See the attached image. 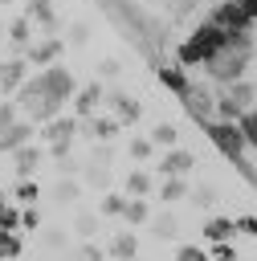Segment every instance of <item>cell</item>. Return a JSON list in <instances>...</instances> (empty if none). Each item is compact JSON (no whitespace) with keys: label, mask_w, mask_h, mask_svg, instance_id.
Masks as SVG:
<instances>
[{"label":"cell","mask_w":257,"mask_h":261,"mask_svg":"<svg viewBox=\"0 0 257 261\" xmlns=\"http://www.w3.org/2000/svg\"><path fill=\"white\" fill-rule=\"evenodd\" d=\"M73 94H78L73 73L53 61V65H45L41 73L24 77L12 102L20 106V114H24L29 122H49V118H57V114L65 110V102H73Z\"/></svg>","instance_id":"cell-1"},{"label":"cell","mask_w":257,"mask_h":261,"mask_svg":"<svg viewBox=\"0 0 257 261\" xmlns=\"http://www.w3.org/2000/svg\"><path fill=\"white\" fill-rule=\"evenodd\" d=\"M249 65H253V33H237V37H228V41L204 61V69H208V77H212L216 86L241 82Z\"/></svg>","instance_id":"cell-2"},{"label":"cell","mask_w":257,"mask_h":261,"mask_svg":"<svg viewBox=\"0 0 257 261\" xmlns=\"http://www.w3.org/2000/svg\"><path fill=\"white\" fill-rule=\"evenodd\" d=\"M204 130H208V139L216 143V151H220V155H228V163L245 175V184H249V188H257V171H253V163L245 159V151H249V147H245L241 126H237V122H224V118H208V122H204Z\"/></svg>","instance_id":"cell-3"},{"label":"cell","mask_w":257,"mask_h":261,"mask_svg":"<svg viewBox=\"0 0 257 261\" xmlns=\"http://www.w3.org/2000/svg\"><path fill=\"white\" fill-rule=\"evenodd\" d=\"M224 41H228V33H224V29H216L212 20H200V24L179 41L175 57H179V65H184V69H188V65H204V61H208Z\"/></svg>","instance_id":"cell-4"},{"label":"cell","mask_w":257,"mask_h":261,"mask_svg":"<svg viewBox=\"0 0 257 261\" xmlns=\"http://www.w3.org/2000/svg\"><path fill=\"white\" fill-rule=\"evenodd\" d=\"M257 106V86L253 82H228V86H220V94H216V118H224V122H237L245 110H253Z\"/></svg>","instance_id":"cell-5"},{"label":"cell","mask_w":257,"mask_h":261,"mask_svg":"<svg viewBox=\"0 0 257 261\" xmlns=\"http://www.w3.org/2000/svg\"><path fill=\"white\" fill-rule=\"evenodd\" d=\"M179 102H184V110L204 126L208 118H216V90L212 86H204V82H188V90L179 94Z\"/></svg>","instance_id":"cell-6"},{"label":"cell","mask_w":257,"mask_h":261,"mask_svg":"<svg viewBox=\"0 0 257 261\" xmlns=\"http://www.w3.org/2000/svg\"><path fill=\"white\" fill-rule=\"evenodd\" d=\"M208 20H212L216 29H224L228 37H237V33H253V20L245 16V8H241L237 0H220V4L208 12Z\"/></svg>","instance_id":"cell-7"},{"label":"cell","mask_w":257,"mask_h":261,"mask_svg":"<svg viewBox=\"0 0 257 261\" xmlns=\"http://www.w3.org/2000/svg\"><path fill=\"white\" fill-rule=\"evenodd\" d=\"M61 53H65V41H61V37H41V41H33V45L24 49V61H29V65H53Z\"/></svg>","instance_id":"cell-8"},{"label":"cell","mask_w":257,"mask_h":261,"mask_svg":"<svg viewBox=\"0 0 257 261\" xmlns=\"http://www.w3.org/2000/svg\"><path fill=\"white\" fill-rule=\"evenodd\" d=\"M106 102V90H102V82H90V86H82L78 94H73V118H90V114H98V106Z\"/></svg>","instance_id":"cell-9"},{"label":"cell","mask_w":257,"mask_h":261,"mask_svg":"<svg viewBox=\"0 0 257 261\" xmlns=\"http://www.w3.org/2000/svg\"><path fill=\"white\" fill-rule=\"evenodd\" d=\"M192 167H196V155L188 147H167L163 159H159V179L163 175H188Z\"/></svg>","instance_id":"cell-10"},{"label":"cell","mask_w":257,"mask_h":261,"mask_svg":"<svg viewBox=\"0 0 257 261\" xmlns=\"http://www.w3.org/2000/svg\"><path fill=\"white\" fill-rule=\"evenodd\" d=\"M33 135H37V130H33V122H29V118H16L8 130H0V155L20 151L24 143H33Z\"/></svg>","instance_id":"cell-11"},{"label":"cell","mask_w":257,"mask_h":261,"mask_svg":"<svg viewBox=\"0 0 257 261\" xmlns=\"http://www.w3.org/2000/svg\"><path fill=\"white\" fill-rule=\"evenodd\" d=\"M24 77H29V61H24V57H8V61H0V94H16Z\"/></svg>","instance_id":"cell-12"},{"label":"cell","mask_w":257,"mask_h":261,"mask_svg":"<svg viewBox=\"0 0 257 261\" xmlns=\"http://www.w3.org/2000/svg\"><path fill=\"white\" fill-rule=\"evenodd\" d=\"M73 135H78V118H65V114H57V118H49L41 126L45 143H73Z\"/></svg>","instance_id":"cell-13"},{"label":"cell","mask_w":257,"mask_h":261,"mask_svg":"<svg viewBox=\"0 0 257 261\" xmlns=\"http://www.w3.org/2000/svg\"><path fill=\"white\" fill-rule=\"evenodd\" d=\"M41 159H45V151H41V147H33V143H24L20 151H12V167H16V175H20V179H33V171L41 167Z\"/></svg>","instance_id":"cell-14"},{"label":"cell","mask_w":257,"mask_h":261,"mask_svg":"<svg viewBox=\"0 0 257 261\" xmlns=\"http://www.w3.org/2000/svg\"><path fill=\"white\" fill-rule=\"evenodd\" d=\"M155 77H159V86H163V90H171L175 98H179V94L188 90V82H192L184 65H159V69H155Z\"/></svg>","instance_id":"cell-15"},{"label":"cell","mask_w":257,"mask_h":261,"mask_svg":"<svg viewBox=\"0 0 257 261\" xmlns=\"http://www.w3.org/2000/svg\"><path fill=\"white\" fill-rule=\"evenodd\" d=\"M118 126H122L118 118H106V114H90L82 135H90V139H98V143H110V139L118 135Z\"/></svg>","instance_id":"cell-16"},{"label":"cell","mask_w":257,"mask_h":261,"mask_svg":"<svg viewBox=\"0 0 257 261\" xmlns=\"http://www.w3.org/2000/svg\"><path fill=\"white\" fill-rule=\"evenodd\" d=\"M106 102L114 106V118L118 122H139V114H143V106L135 98H126V94H106Z\"/></svg>","instance_id":"cell-17"},{"label":"cell","mask_w":257,"mask_h":261,"mask_svg":"<svg viewBox=\"0 0 257 261\" xmlns=\"http://www.w3.org/2000/svg\"><path fill=\"white\" fill-rule=\"evenodd\" d=\"M200 232H204L212 245H216V241H233V237H237V220H228V216H212Z\"/></svg>","instance_id":"cell-18"},{"label":"cell","mask_w":257,"mask_h":261,"mask_svg":"<svg viewBox=\"0 0 257 261\" xmlns=\"http://www.w3.org/2000/svg\"><path fill=\"white\" fill-rule=\"evenodd\" d=\"M24 16H29L33 24L49 29V33L57 29V12H53V4H49V0H29V12H24Z\"/></svg>","instance_id":"cell-19"},{"label":"cell","mask_w":257,"mask_h":261,"mask_svg":"<svg viewBox=\"0 0 257 261\" xmlns=\"http://www.w3.org/2000/svg\"><path fill=\"white\" fill-rule=\"evenodd\" d=\"M4 33H8L12 49H29V45H33V20H29V16H16V20H12Z\"/></svg>","instance_id":"cell-20"},{"label":"cell","mask_w":257,"mask_h":261,"mask_svg":"<svg viewBox=\"0 0 257 261\" xmlns=\"http://www.w3.org/2000/svg\"><path fill=\"white\" fill-rule=\"evenodd\" d=\"M188 196V179L184 175H163L159 179V200L163 204H175V200H184Z\"/></svg>","instance_id":"cell-21"},{"label":"cell","mask_w":257,"mask_h":261,"mask_svg":"<svg viewBox=\"0 0 257 261\" xmlns=\"http://www.w3.org/2000/svg\"><path fill=\"white\" fill-rule=\"evenodd\" d=\"M147 224H151V232H155L159 241H171V237L179 232V216H175V212H155Z\"/></svg>","instance_id":"cell-22"},{"label":"cell","mask_w":257,"mask_h":261,"mask_svg":"<svg viewBox=\"0 0 257 261\" xmlns=\"http://www.w3.org/2000/svg\"><path fill=\"white\" fill-rule=\"evenodd\" d=\"M110 257H114V261H131V257H139V241H135V232H114V241H110Z\"/></svg>","instance_id":"cell-23"},{"label":"cell","mask_w":257,"mask_h":261,"mask_svg":"<svg viewBox=\"0 0 257 261\" xmlns=\"http://www.w3.org/2000/svg\"><path fill=\"white\" fill-rule=\"evenodd\" d=\"M122 220H126V224H147V220H151L147 196H131V200H126V208H122Z\"/></svg>","instance_id":"cell-24"},{"label":"cell","mask_w":257,"mask_h":261,"mask_svg":"<svg viewBox=\"0 0 257 261\" xmlns=\"http://www.w3.org/2000/svg\"><path fill=\"white\" fill-rule=\"evenodd\" d=\"M78 196H82V184H78V179H73V175H69V179H65V175H61V179H57V184H53V200H57V204H73V200H78Z\"/></svg>","instance_id":"cell-25"},{"label":"cell","mask_w":257,"mask_h":261,"mask_svg":"<svg viewBox=\"0 0 257 261\" xmlns=\"http://www.w3.org/2000/svg\"><path fill=\"white\" fill-rule=\"evenodd\" d=\"M155 192V179L147 171H131L126 175V196H151Z\"/></svg>","instance_id":"cell-26"},{"label":"cell","mask_w":257,"mask_h":261,"mask_svg":"<svg viewBox=\"0 0 257 261\" xmlns=\"http://www.w3.org/2000/svg\"><path fill=\"white\" fill-rule=\"evenodd\" d=\"M237 126H241V135H245V147H249V151H257V106H253V110H245V114L237 118Z\"/></svg>","instance_id":"cell-27"},{"label":"cell","mask_w":257,"mask_h":261,"mask_svg":"<svg viewBox=\"0 0 257 261\" xmlns=\"http://www.w3.org/2000/svg\"><path fill=\"white\" fill-rule=\"evenodd\" d=\"M147 139H151V147H163V151H167V147H175V139H179V130H175L171 122H159V126H155V130H151Z\"/></svg>","instance_id":"cell-28"},{"label":"cell","mask_w":257,"mask_h":261,"mask_svg":"<svg viewBox=\"0 0 257 261\" xmlns=\"http://www.w3.org/2000/svg\"><path fill=\"white\" fill-rule=\"evenodd\" d=\"M20 249H24V245H20V237L0 228V261H16V257H20Z\"/></svg>","instance_id":"cell-29"},{"label":"cell","mask_w":257,"mask_h":261,"mask_svg":"<svg viewBox=\"0 0 257 261\" xmlns=\"http://www.w3.org/2000/svg\"><path fill=\"white\" fill-rule=\"evenodd\" d=\"M37 196H41V184H37V179H20V184H16V192H12V200H20L24 208H29V204H37Z\"/></svg>","instance_id":"cell-30"},{"label":"cell","mask_w":257,"mask_h":261,"mask_svg":"<svg viewBox=\"0 0 257 261\" xmlns=\"http://www.w3.org/2000/svg\"><path fill=\"white\" fill-rule=\"evenodd\" d=\"M122 208H126V196L106 192V196H102V204H98V216H122Z\"/></svg>","instance_id":"cell-31"},{"label":"cell","mask_w":257,"mask_h":261,"mask_svg":"<svg viewBox=\"0 0 257 261\" xmlns=\"http://www.w3.org/2000/svg\"><path fill=\"white\" fill-rule=\"evenodd\" d=\"M188 196H192V204H196V208H212V204H216V188H212V184L188 188Z\"/></svg>","instance_id":"cell-32"},{"label":"cell","mask_w":257,"mask_h":261,"mask_svg":"<svg viewBox=\"0 0 257 261\" xmlns=\"http://www.w3.org/2000/svg\"><path fill=\"white\" fill-rule=\"evenodd\" d=\"M94 228H98V212H78L73 216V232L78 237H94Z\"/></svg>","instance_id":"cell-33"},{"label":"cell","mask_w":257,"mask_h":261,"mask_svg":"<svg viewBox=\"0 0 257 261\" xmlns=\"http://www.w3.org/2000/svg\"><path fill=\"white\" fill-rule=\"evenodd\" d=\"M0 228H4V232H16V228H20V208L4 204V208H0Z\"/></svg>","instance_id":"cell-34"},{"label":"cell","mask_w":257,"mask_h":261,"mask_svg":"<svg viewBox=\"0 0 257 261\" xmlns=\"http://www.w3.org/2000/svg\"><path fill=\"white\" fill-rule=\"evenodd\" d=\"M155 155V147H151V139H131V159H139V163H147Z\"/></svg>","instance_id":"cell-35"},{"label":"cell","mask_w":257,"mask_h":261,"mask_svg":"<svg viewBox=\"0 0 257 261\" xmlns=\"http://www.w3.org/2000/svg\"><path fill=\"white\" fill-rule=\"evenodd\" d=\"M69 45H90V24L86 20H73L69 24Z\"/></svg>","instance_id":"cell-36"},{"label":"cell","mask_w":257,"mask_h":261,"mask_svg":"<svg viewBox=\"0 0 257 261\" xmlns=\"http://www.w3.org/2000/svg\"><path fill=\"white\" fill-rule=\"evenodd\" d=\"M20 228H29V232H37V228H41V212H37V204L20 208Z\"/></svg>","instance_id":"cell-37"},{"label":"cell","mask_w":257,"mask_h":261,"mask_svg":"<svg viewBox=\"0 0 257 261\" xmlns=\"http://www.w3.org/2000/svg\"><path fill=\"white\" fill-rule=\"evenodd\" d=\"M16 118H20V106L16 102H0V130H8Z\"/></svg>","instance_id":"cell-38"},{"label":"cell","mask_w":257,"mask_h":261,"mask_svg":"<svg viewBox=\"0 0 257 261\" xmlns=\"http://www.w3.org/2000/svg\"><path fill=\"white\" fill-rule=\"evenodd\" d=\"M175 261H208V253H204L200 245H179V253H175Z\"/></svg>","instance_id":"cell-39"},{"label":"cell","mask_w":257,"mask_h":261,"mask_svg":"<svg viewBox=\"0 0 257 261\" xmlns=\"http://www.w3.org/2000/svg\"><path fill=\"white\" fill-rule=\"evenodd\" d=\"M212 257H216V261H237L233 241H216V245H212Z\"/></svg>","instance_id":"cell-40"},{"label":"cell","mask_w":257,"mask_h":261,"mask_svg":"<svg viewBox=\"0 0 257 261\" xmlns=\"http://www.w3.org/2000/svg\"><path fill=\"white\" fill-rule=\"evenodd\" d=\"M78 261H102V249H98V245H90V241H86V245H82V249H78Z\"/></svg>","instance_id":"cell-41"},{"label":"cell","mask_w":257,"mask_h":261,"mask_svg":"<svg viewBox=\"0 0 257 261\" xmlns=\"http://www.w3.org/2000/svg\"><path fill=\"white\" fill-rule=\"evenodd\" d=\"M163 4H167V8L175 12V16H184V12H192V8L200 4V0H163Z\"/></svg>","instance_id":"cell-42"},{"label":"cell","mask_w":257,"mask_h":261,"mask_svg":"<svg viewBox=\"0 0 257 261\" xmlns=\"http://www.w3.org/2000/svg\"><path fill=\"white\" fill-rule=\"evenodd\" d=\"M237 232H245V237H257V216H241V220H237Z\"/></svg>","instance_id":"cell-43"},{"label":"cell","mask_w":257,"mask_h":261,"mask_svg":"<svg viewBox=\"0 0 257 261\" xmlns=\"http://www.w3.org/2000/svg\"><path fill=\"white\" fill-rule=\"evenodd\" d=\"M41 241H45V249H61L65 245V232H45Z\"/></svg>","instance_id":"cell-44"},{"label":"cell","mask_w":257,"mask_h":261,"mask_svg":"<svg viewBox=\"0 0 257 261\" xmlns=\"http://www.w3.org/2000/svg\"><path fill=\"white\" fill-rule=\"evenodd\" d=\"M118 69H122V65H118L114 57H106V61H102V73H106V77H118Z\"/></svg>","instance_id":"cell-45"},{"label":"cell","mask_w":257,"mask_h":261,"mask_svg":"<svg viewBox=\"0 0 257 261\" xmlns=\"http://www.w3.org/2000/svg\"><path fill=\"white\" fill-rule=\"evenodd\" d=\"M237 4H241V8H245V16L257 24V0H237Z\"/></svg>","instance_id":"cell-46"},{"label":"cell","mask_w":257,"mask_h":261,"mask_svg":"<svg viewBox=\"0 0 257 261\" xmlns=\"http://www.w3.org/2000/svg\"><path fill=\"white\" fill-rule=\"evenodd\" d=\"M0 208H4V192H0Z\"/></svg>","instance_id":"cell-47"},{"label":"cell","mask_w":257,"mask_h":261,"mask_svg":"<svg viewBox=\"0 0 257 261\" xmlns=\"http://www.w3.org/2000/svg\"><path fill=\"white\" fill-rule=\"evenodd\" d=\"M4 4H12V0H0V8H4Z\"/></svg>","instance_id":"cell-48"},{"label":"cell","mask_w":257,"mask_h":261,"mask_svg":"<svg viewBox=\"0 0 257 261\" xmlns=\"http://www.w3.org/2000/svg\"><path fill=\"white\" fill-rule=\"evenodd\" d=\"M131 261H139V257H131Z\"/></svg>","instance_id":"cell-49"},{"label":"cell","mask_w":257,"mask_h":261,"mask_svg":"<svg viewBox=\"0 0 257 261\" xmlns=\"http://www.w3.org/2000/svg\"><path fill=\"white\" fill-rule=\"evenodd\" d=\"M237 261H241V257H237Z\"/></svg>","instance_id":"cell-50"}]
</instances>
